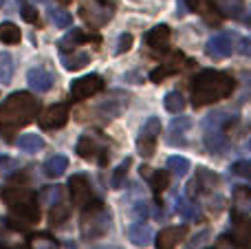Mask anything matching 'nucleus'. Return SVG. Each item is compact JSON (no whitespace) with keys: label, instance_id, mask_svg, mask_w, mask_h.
Segmentation results:
<instances>
[{"label":"nucleus","instance_id":"1","mask_svg":"<svg viewBox=\"0 0 251 249\" xmlns=\"http://www.w3.org/2000/svg\"><path fill=\"white\" fill-rule=\"evenodd\" d=\"M38 100L31 93H11L0 104V132L4 139H13V132L38 117Z\"/></svg>","mask_w":251,"mask_h":249},{"label":"nucleus","instance_id":"2","mask_svg":"<svg viewBox=\"0 0 251 249\" xmlns=\"http://www.w3.org/2000/svg\"><path fill=\"white\" fill-rule=\"evenodd\" d=\"M234 88L236 82L231 75L223 73V71L205 69L201 73H196L194 79H192V104L196 108L216 104L221 100H227L234 93Z\"/></svg>","mask_w":251,"mask_h":249},{"label":"nucleus","instance_id":"3","mask_svg":"<svg viewBox=\"0 0 251 249\" xmlns=\"http://www.w3.org/2000/svg\"><path fill=\"white\" fill-rule=\"evenodd\" d=\"M2 201L7 203L9 212L16 216L18 221L26 225H35L40 223V201L31 190H22V188H13V190H4L2 192Z\"/></svg>","mask_w":251,"mask_h":249},{"label":"nucleus","instance_id":"4","mask_svg":"<svg viewBox=\"0 0 251 249\" xmlns=\"http://www.w3.org/2000/svg\"><path fill=\"white\" fill-rule=\"evenodd\" d=\"M110 223H113L110 210L100 199L88 203V205H84L82 219H79V229H82V236L86 238V241H95V238L106 236V232L110 229Z\"/></svg>","mask_w":251,"mask_h":249},{"label":"nucleus","instance_id":"5","mask_svg":"<svg viewBox=\"0 0 251 249\" xmlns=\"http://www.w3.org/2000/svg\"><path fill=\"white\" fill-rule=\"evenodd\" d=\"M238 115L231 113H212L205 117L203 130H205V141L212 152H225L229 148V139H227L225 130L231 128V122H236Z\"/></svg>","mask_w":251,"mask_h":249},{"label":"nucleus","instance_id":"6","mask_svg":"<svg viewBox=\"0 0 251 249\" xmlns=\"http://www.w3.org/2000/svg\"><path fill=\"white\" fill-rule=\"evenodd\" d=\"M115 13V4L113 0H84L79 4V18H82L86 25L101 29L110 22Z\"/></svg>","mask_w":251,"mask_h":249},{"label":"nucleus","instance_id":"7","mask_svg":"<svg viewBox=\"0 0 251 249\" xmlns=\"http://www.w3.org/2000/svg\"><path fill=\"white\" fill-rule=\"evenodd\" d=\"M31 241L33 236L25 232L13 219L0 221V247L2 249H29Z\"/></svg>","mask_w":251,"mask_h":249},{"label":"nucleus","instance_id":"8","mask_svg":"<svg viewBox=\"0 0 251 249\" xmlns=\"http://www.w3.org/2000/svg\"><path fill=\"white\" fill-rule=\"evenodd\" d=\"M79 157L84 159H97L100 166H106L108 163V144H106L104 137H100L97 132H86L77 139V146H75Z\"/></svg>","mask_w":251,"mask_h":249},{"label":"nucleus","instance_id":"9","mask_svg":"<svg viewBox=\"0 0 251 249\" xmlns=\"http://www.w3.org/2000/svg\"><path fill=\"white\" fill-rule=\"evenodd\" d=\"M161 135V119L156 117H150L146 122V126L141 128L137 137V152L141 154L143 159H150L156 150V139Z\"/></svg>","mask_w":251,"mask_h":249},{"label":"nucleus","instance_id":"10","mask_svg":"<svg viewBox=\"0 0 251 249\" xmlns=\"http://www.w3.org/2000/svg\"><path fill=\"white\" fill-rule=\"evenodd\" d=\"M100 91H104V77L101 75H84V77L71 82V100L73 101L88 100Z\"/></svg>","mask_w":251,"mask_h":249},{"label":"nucleus","instance_id":"11","mask_svg":"<svg viewBox=\"0 0 251 249\" xmlns=\"http://www.w3.org/2000/svg\"><path fill=\"white\" fill-rule=\"evenodd\" d=\"M126 106H128V95L113 93L108 100H104L101 104L95 106V110H93V117H97L101 124H106V122H110V119L119 117V115L126 110Z\"/></svg>","mask_w":251,"mask_h":249},{"label":"nucleus","instance_id":"12","mask_svg":"<svg viewBox=\"0 0 251 249\" xmlns=\"http://www.w3.org/2000/svg\"><path fill=\"white\" fill-rule=\"evenodd\" d=\"M231 241L243 249H251V219L245 212L231 210Z\"/></svg>","mask_w":251,"mask_h":249},{"label":"nucleus","instance_id":"13","mask_svg":"<svg viewBox=\"0 0 251 249\" xmlns=\"http://www.w3.org/2000/svg\"><path fill=\"white\" fill-rule=\"evenodd\" d=\"M216 185H218V174L216 172L207 170V168H199L196 174H194V179H192L190 185H187V197L196 199V197H201V194L212 192Z\"/></svg>","mask_w":251,"mask_h":249},{"label":"nucleus","instance_id":"14","mask_svg":"<svg viewBox=\"0 0 251 249\" xmlns=\"http://www.w3.org/2000/svg\"><path fill=\"white\" fill-rule=\"evenodd\" d=\"M69 190H71V197H73L75 205H88V203L97 201L95 192H93V185L88 181L86 174H73L69 179Z\"/></svg>","mask_w":251,"mask_h":249},{"label":"nucleus","instance_id":"15","mask_svg":"<svg viewBox=\"0 0 251 249\" xmlns=\"http://www.w3.org/2000/svg\"><path fill=\"white\" fill-rule=\"evenodd\" d=\"M185 2H187V7H190L194 13H199L207 25L218 26V25H223V20H225V13L221 11L216 0H185Z\"/></svg>","mask_w":251,"mask_h":249},{"label":"nucleus","instance_id":"16","mask_svg":"<svg viewBox=\"0 0 251 249\" xmlns=\"http://www.w3.org/2000/svg\"><path fill=\"white\" fill-rule=\"evenodd\" d=\"M38 122L44 130H57V128L66 126V122H69V108H66V104H53L49 108H44Z\"/></svg>","mask_w":251,"mask_h":249},{"label":"nucleus","instance_id":"17","mask_svg":"<svg viewBox=\"0 0 251 249\" xmlns=\"http://www.w3.org/2000/svg\"><path fill=\"white\" fill-rule=\"evenodd\" d=\"M234 51V35L231 33H218L212 35L205 44V53H207L212 60H223V57L231 55Z\"/></svg>","mask_w":251,"mask_h":249},{"label":"nucleus","instance_id":"18","mask_svg":"<svg viewBox=\"0 0 251 249\" xmlns=\"http://www.w3.org/2000/svg\"><path fill=\"white\" fill-rule=\"evenodd\" d=\"M192 130V119L190 117H178L168 124L165 130V139L168 146H187V135Z\"/></svg>","mask_w":251,"mask_h":249},{"label":"nucleus","instance_id":"19","mask_svg":"<svg viewBox=\"0 0 251 249\" xmlns=\"http://www.w3.org/2000/svg\"><path fill=\"white\" fill-rule=\"evenodd\" d=\"M146 44L154 53H165L170 47V26L168 25H156L146 33Z\"/></svg>","mask_w":251,"mask_h":249},{"label":"nucleus","instance_id":"20","mask_svg":"<svg viewBox=\"0 0 251 249\" xmlns=\"http://www.w3.org/2000/svg\"><path fill=\"white\" fill-rule=\"evenodd\" d=\"M26 82H29V86L33 88V91L47 93V91H51V88H53V84H55V77H53L51 71L35 66V69H31L29 73H26Z\"/></svg>","mask_w":251,"mask_h":249},{"label":"nucleus","instance_id":"21","mask_svg":"<svg viewBox=\"0 0 251 249\" xmlns=\"http://www.w3.org/2000/svg\"><path fill=\"white\" fill-rule=\"evenodd\" d=\"M187 227H165L156 236V249H174L185 238Z\"/></svg>","mask_w":251,"mask_h":249},{"label":"nucleus","instance_id":"22","mask_svg":"<svg viewBox=\"0 0 251 249\" xmlns=\"http://www.w3.org/2000/svg\"><path fill=\"white\" fill-rule=\"evenodd\" d=\"M126 236H128V241L132 243V245L137 247H148L152 243V229L150 225H146L141 221V223H132L128 229H126Z\"/></svg>","mask_w":251,"mask_h":249},{"label":"nucleus","instance_id":"23","mask_svg":"<svg viewBox=\"0 0 251 249\" xmlns=\"http://www.w3.org/2000/svg\"><path fill=\"white\" fill-rule=\"evenodd\" d=\"M86 42L100 44V35H91V33H86V31H82V29H73L69 35H64V38L60 40V49L62 51H69V49H75V47L86 44Z\"/></svg>","mask_w":251,"mask_h":249},{"label":"nucleus","instance_id":"24","mask_svg":"<svg viewBox=\"0 0 251 249\" xmlns=\"http://www.w3.org/2000/svg\"><path fill=\"white\" fill-rule=\"evenodd\" d=\"M141 174L148 176V183H150L154 194H161L170 185V172H165V170H148V168H141Z\"/></svg>","mask_w":251,"mask_h":249},{"label":"nucleus","instance_id":"25","mask_svg":"<svg viewBox=\"0 0 251 249\" xmlns=\"http://www.w3.org/2000/svg\"><path fill=\"white\" fill-rule=\"evenodd\" d=\"M16 146L26 154H35L44 148V139L40 135H33V132H26V135H20L16 139Z\"/></svg>","mask_w":251,"mask_h":249},{"label":"nucleus","instance_id":"26","mask_svg":"<svg viewBox=\"0 0 251 249\" xmlns=\"http://www.w3.org/2000/svg\"><path fill=\"white\" fill-rule=\"evenodd\" d=\"M62 64H64L69 71H79V69L91 64V53H86V51H79V53L62 51Z\"/></svg>","mask_w":251,"mask_h":249},{"label":"nucleus","instance_id":"27","mask_svg":"<svg viewBox=\"0 0 251 249\" xmlns=\"http://www.w3.org/2000/svg\"><path fill=\"white\" fill-rule=\"evenodd\" d=\"M66 168H69V159H66L64 154H55V157H51L49 161H44V172H47V176H51V179L64 174Z\"/></svg>","mask_w":251,"mask_h":249},{"label":"nucleus","instance_id":"28","mask_svg":"<svg viewBox=\"0 0 251 249\" xmlns=\"http://www.w3.org/2000/svg\"><path fill=\"white\" fill-rule=\"evenodd\" d=\"M69 205H62V203H55V205H51V210H49V225L51 227H60L62 223H66L69 221Z\"/></svg>","mask_w":251,"mask_h":249},{"label":"nucleus","instance_id":"29","mask_svg":"<svg viewBox=\"0 0 251 249\" xmlns=\"http://www.w3.org/2000/svg\"><path fill=\"white\" fill-rule=\"evenodd\" d=\"M20 38H22V33L13 22H2L0 25V42L2 44H18Z\"/></svg>","mask_w":251,"mask_h":249},{"label":"nucleus","instance_id":"30","mask_svg":"<svg viewBox=\"0 0 251 249\" xmlns=\"http://www.w3.org/2000/svg\"><path fill=\"white\" fill-rule=\"evenodd\" d=\"M163 106H165V110H168V113H172V115L183 113V108H185V97H183L178 91H172V93H168V95H165Z\"/></svg>","mask_w":251,"mask_h":249},{"label":"nucleus","instance_id":"31","mask_svg":"<svg viewBox=\"0 0 251 249\" xmlns=\"http://www.w3.org/2000/svg\"><path fill=\"white\" fill-rule=\"evenodd\" d=\"M234 210L236 212H247L251 210V190L249 188H236L234 192Z\"/></svg>","mask_w":251,"mask_h":249},{"label":"nucleus","instance_id":"32","mask_svg":"<svg viewBox=\"0 0 251 249\" xmlns=\"http://www.w3.org/2000/svg\"><path fill=\"white\" fill-rule=\"evenodd\" d=\"M49 18H51V22L55 26H60V29H66V26H71V22H73V18H71V13H66L64 9L60 7H49Z\"/></svg>","mask_w":251,"mask_h":249},{"label":"nucleus","instance_id":"33","mask_svg":"<svg viewBox=\"0 0 251 249\" xmlns=\"http://www.w3.org/2000/svg\"><path fill=\"white\" fill-rule=\"evenodd\" d=\"M168 170L176 176H185L187 170H190V161L185 157H178V154H172L168 159Z\"/></svg>","mask_w":251,"mask_h":249},{"label":"nucleus","instance_id":"34","mask_svg":"<svg viewBox=\"0 0 251 249\" xmlns=\"http://www.w3.org/2000/svg\"><path fill=\"white\" fill-rule=\"evenodd\" d=\"M216 4L221 7L223 13H227L231 18H238L245 9V0H216Z\"/></svg>","mask_w":251,"mask_h":249},{"label":"nucleus","instance_id":"35","mask_svg":"<svg viewBox=\"0 0 251 249\" xmlns=\"http://www.w3.org/2000/svg\"><path fill=\"white\" fill-rule=\"evenodd\" d=\"M13 79V62L9 53H0V84H9Z\"/></svg>","mask_w":251,"mask_h":249},{"label":"nucleus","instance_id":"36","mask_svg":"<svg viewBox=\"0 0 251 249\" xmlns=\"http://www.w3.org/2000/svg\"><path fill=\"white\" fill-rule=\"evenodd\" d=\"M128 170H130V159H124L122 166L115 168L113 176H110V185H113V188H122L124 181H126V174H128Z\"/></svg>","mask_w":251,"mask_h":249},{"label":"nucleus","instance_id":"37","mask_svg":"<svg viewBox=\"0 0 251 249\" xmlns=\"http://www.w3.org/2000/svg\"><path fill=\"white\" fill-rule=\"evenodd\" d=\"M176 210H178V214H181L183 219H187V221H201L199 210H196L194 205H190L187 201H183V199H176Z\"/></svg>","mask_w":251,"mask_h":249},{"label":"nucleus","instance_id":"38","mask_svg":"<svg viewBox=\"0 0 251 249\" xmlns=\"http://www.w3.org/2000/svg\"><path fill=\"white\" fill-rule=\"evenodd\" d=\"M62 194H64V190L60 188V185H51V188H44L42 190V201H47L49 205H55V203L62 201Z\"/></svg>","mask_w":251,"mask_h":249},{"label":"nucleus","instance_id":"39","mask_svg":"<svg viewBox=\"0 0 251 249\" xmlns=\"http://www.w3.org/2000/svg\"><path fill=\"white\" fill-rule=\"evenodd\" d=\"M20 11H22V18L31 25H40V18H38V11L33 9V4L26 2V0H20Z\"/></svg>","mask_w":251,"mask_h":249},{"label":"nucleus","instance_id":"40","mask_svg":"<svg viewBox=\"0 0 251 249\" xmlns=\"http://www.w3.org/2000/svg\"><path fill=\"white\" fill-rule=\"evenodd\" d=\"M33 241H35V247L33 249H57L55 241H53L49 234H40V236H35Z\"/></svg>","mask_w":251,"mask_h":249},{"label":"nucleus","instance_id":"41","mask_svg":"<svg viewBox=\"0 0 251 249\" xmlns=\"http://www.w3.org/2000/svg\"><path fill=\"white\" fill-rule=\"evenodd\" d=\"M130 49H132V35H130V33H122V35H119V42H117L115 53H117V55H122V53L130 51Z\"/></svg>","mask_w":251,"mask_h":249},{"label":"nucleus","instance_id":"42","mask_svg":"<svg viewBox=\"0 0 251 249\" xmlns=\"http://www.w3.org/2000/svg\"><path fill=\"white\" fill-rule=\"evenodd\" d=\"M231 170H234L236 174L245 176V179H251V161H236L234 166H231Z\"/></svg>","mask_w":251,"mask_h":249},{"label":"nucleus","instance_id":"43","mask_svg":"<svg viewBox=\"0 0 251 249\" xmlns=\"http://www.w3.org/2000/svg\"><path fill=\"white\" fill-rule=\"evenodd\" d=\"M168 75H172V73H170V71L165 69V66H159V69H154V71L150 73V79H152V82L159 84V82H163V79L168 77Z\"/></svg>","mask_w":251,"mask_h":249},{"label":"nucleus","instance_id":"44","mask_svg":"<svg viewBox=\"0 0 251 249\" xmlns=\"http://www.w3.org/2000/svg\"><path fill=\"white\" fill-rule=\"evenodd\" d=\"M238 53L240 55H245V57H251V38H240Z\"/></svg>","mask_w":251,"mask_h":249},{"label":"nucleus","instance_id":"45","mask_svg":"<svg viewBox=\"0 0 251 249\" xmlns=\"http://www.w3.org/2000/svg\"><path fill=\"white\" fill-rule=\"evenodd\" d=\"M132 212H134V216H139V219H146V214H148V205H146V203H137Z\"/></svg>","mask_w":251,"mask_h":249},{"label":"nucleus","instance_id":"46","mask_svg":"<svg viewBox=\"0 0 251 249\" xmlns=\"http://www.w3.org/2000/svg\"><path fill=\"white\" fill-rule=\"evenodd\" d=\"M57 2H73V0H57Z\"/></svg>","mask_w":251,"mask_h":249},{"label":"nucleus","instance_id":"47","mask_svg":"<svg viewBox=\"0 0 251 249\" xmlns=\"http://www.w3.org/2000/svg\"><path fill=\"white\" fill-rule=\"evenodd\" d=\"M2 4H4V0H0V7H2Z\"/></svg>","mask_w":251,"mask_h":249},{"label":"nucleus","instance_id":"48","mask_svg":"<svg viewBox=\"0 0 251 249\" xmlns=\"http://www.w3.org/2000/svg\"><path fill=\"white\" fill-rule=\"evenodd\" d=\"M0 249H2V247H0Z\"/></svg>","mask_w":251,"mask_h":249}]
</instances>
